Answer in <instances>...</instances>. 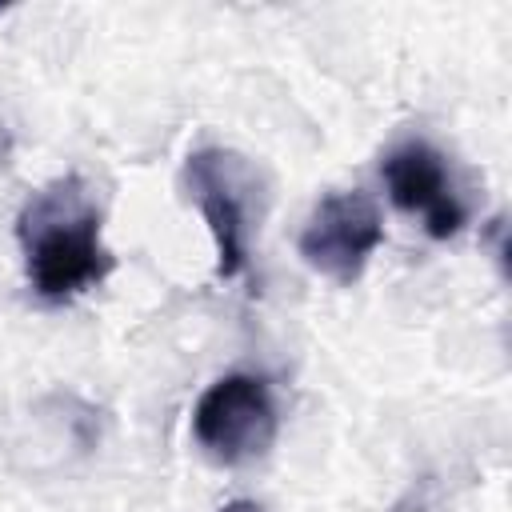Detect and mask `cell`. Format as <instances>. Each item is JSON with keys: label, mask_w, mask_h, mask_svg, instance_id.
<instances>
[{"label": "cell", "mask_w": 512, "mask_h": 512, "mask_svg": "<svg viewBox=\"0 0 512 512\" xmlns=\"http://www.w3.org/2000/svg\"><path fill=\"white\" fill-rule=\"evenodd\" d=\"M280 432L276 400L264 376L252 372H228L216 384L204 388V396L192 408V436L204 448L208 460L236 468L248 460H260Z\"/></svg>", "instance_id": "3957f363"}, {"label": "cell", "mask_w": 512, "mask_h": 512, "mask_svg": "<svg viewBox=\"0 0 512 512\" xmlns=\"http://www.w3.org/2000/svg\"><path fill=\"white\" fill-rule=\"evenodd\" d=\"M184 192L200 208L208 236L216 244V276L236 280L248 268V244H252V216H256V196L260 180L256 168L232 152V148H196L184 160Z\"/></svg>", "instance_id": "7a4b0ae2"}, {"label": "cell", "mask_w": 512, "mask_h": 512, "mask_svg": "<svg viewBox=\"0 0 512 512\" xmlns=\"http://www.w3.org/2000/svg\"><path fill=\"white\" fill-rule=\"evenodd\" d=\"M220 512H264L260 504H252V500H228Z\"/></svg>", "instance_id": "8992f818"}, {"label": "cell", "mask_w": 512, "mask_h": 512, "mask_svg": "<svg viewBox=\"0 0 512 512\" xmlns=\"http://www.w3.org/2000/svg\"><path fill=\"white\" fill-rule=\"evenodd\" d=\"M380 180L400 212L424 220V232L432 240H452L464 228L468 212L452 184L448 160L436 144H428L420 136L392 144L380 160Z\"/></svg>", "instance_id": "5b68a950"}, {"label": "cell", "mask_w": 512, "mask_h": 512, "mask_svg": "<svg viewBox=\"0 0 512 512\" xmlns=\"http://www.w3.org/2000/svg\"><path fill=\"white\" fill-rule=\"evenodd\" d=\"M380 244H384V216L376 200L360 188H348L316 200V208L300 228L296 248L312 272H320L340 288H352Z\"/></svg>", "instance_id": "277c9868"}, {"label": "cell", "mask_w": 512, "mask_h": 512, "mask_svg": "<svg viewBox=\"0 0 512 512\" xmlns=\"http://www.w3.org/2000/svg\"><path fill=\"white\" fill-rule=\"evenodd\" d=\"M16 244L32 292L48 304H68L100 288L116 256L104 244V208L80 172H64L36 188L16 216Z\"/></svg>", "instance_id": "6da1fadb"}]
</instances>
